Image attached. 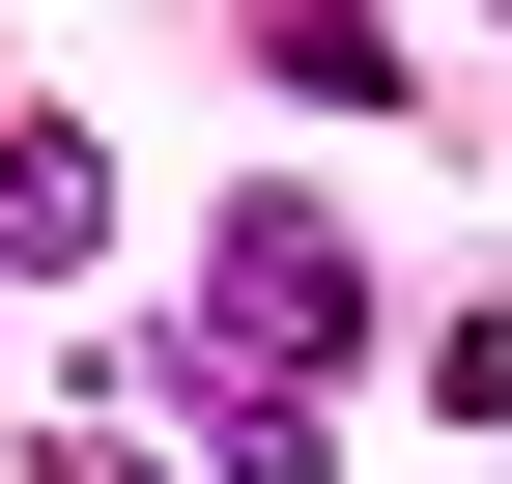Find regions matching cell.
I'll list each match as a JSON object with an SVG mask.
<instances>
[{"label":"cell","mask_w":512,"mask_h":484,"mask_svg":"<svg viewBox=\"0 0 512 484\" xmlns=\"http://www.w3.org/2000/svg\"><path fill=\"white\" fill-rule=\"evenodd\" d=\"M171 371L342 399V371H370V228H342V200H228V228H200V342H171Z\"/></svg>","instance_id":"6da1fadb"},{"label":"cell","mask_w":512,"mask_h":484,"mask_svg":"<svg viewBox=\"0 0 512 484\" xmlns=\"http://www.w3.org/2000/svg\"><path fill=\"white\" fill-rule=\"evenodd\" d=\"M114 257V143L86 114H0V285H86Z\"/></svg>","instance_id":"7a4b0ae2"},{"label":"cell","mask_w":512,"mask_h":484,"mask_svg":"<svg viewBox=\"0 0 512 484\" xmlns=\"http://www.w3.org/2000/svg\"><path fill=\"white\" fill-rule=\"evenodd\" d=\"M256 57H285L313 114H399V29H370V0H256Z\"/></svg>","instance_id":"3957f363"},{"label":"cell","mask_w":512,"mask_h":484,"mask_svg":"<svg viewBox=\"0 0 512 484\" xmlns=\"http://www.w3.org/2000/svg\"><path fill=\"white\" fill-rule=\"evenodd\" d=\"M171 399H200V456H228V484H342V428H313V399H256V371H171Z\"/></svg>","instance_id":"277c9868"},{"label":"cell","mask_w":512,"mask_h":484,"mask_svg":"<svg viewBox=\"0 0 512 484\" xmlns=\"http://www.w3.org/2000/svg\"><path fill=\"white\" fill-rule=\"evenodd\" d=\"M57 484H143V456H114V428H57Z\"/></svg>","instance_id":"5b68a950"}]
</instances>
